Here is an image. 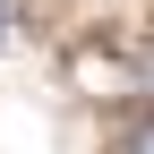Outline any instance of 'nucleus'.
I'll list each match as a JSON object with an SVG mask.
<instances>
[{"instance_id":"obj_1","label":"nucleus","mask_w":154,"mask_h":154,"mask_svg":"<svg viewBox=\"0 0 154 154\" xmlns=\"http://www.w3.org/2000/svg\"><path fill=\"white\" fill-rule=\"evenodd\" d=\"M128 154H154V120H146V128H137V137H128Z\"/></svg>"},{"instance_id":"obj_2","label":"nucleus","mask_w":154,"mask_h":154,"mask_svg":"<svg viewBox=\"0 0 154 154\" xmlns=\"http://www.w3.org/2000/svg\"><path fill=\"white\" fill-rule=\"evenodd\" d=\"M0 43H9V0H0Z\"/></svg>"}]
</instances>
